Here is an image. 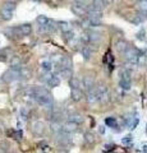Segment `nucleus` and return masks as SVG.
<instances>
[{"mask_svg": "<svg viewBox=\"0 0 147 153\" xmlns=\"http://www.w3.org/2000/svg\"><path fill=\"white\" fill-rule=\"evenodd\" d=\"M146 14H147V13H146Z\"/></svg>", "mask_w": 147, "mask_h": 153, "instance_id": "nucleus-41", "label": "nucleus"}, {"mask_svg": "<svg viewBox=\"0 0 147 153\" xmlns=\"http://www.w3.org/2000/svg\"><path fill=\"white\" fill-rule=\"evenodd\" d=\"M21 115H22V119L27 120V119L30 117V110H27L26 107H23V108L21 110Z\"/></svg>", "mask_w": 147, "mask_h": 153, "instance_id": "nucleus-34", "label": "nucleus"}, {"mask_svg": "<svg viewBox=\"0 0 147 153\" xmlns=\"http://www.w3.org/2000/svg\"><path fill=\"white\" fill-rule=\"evenodd\" d=\"M125 54V60H127V64L129 66H136L137 65V57H138V51L133 47H129L128 46V49L124 51Z\"/></svg>", "mask_w": 147, "mask_h": 153, "instance_id": "nucleus-4", "label": "nucleus"}, {"mask_svg": "<svg viewBox=\"0 0 147 153\" xmlns=\"http://www.w3.org/2000/svg\"><path fill=\"white\" fill-rule=\"evenodd\" d=\"M31 70L27 68H21L19 69V79H30L31 78Z\"/></svg>", "mask_w": 147, "mask_h": 153, "instance_id": "nucleus-20", "label": "nucleus"}, {"mask_svg": "<svg viewBox=\"0 0 147 153\" xmlns=\"http://www.w3.org/2000/svg\"><path fill=\"white\" fill-rule=\"evenodd\" d=\"M84 140H86V143H88V144H93L95 142H96V139H95V135L91 133H86L84 134Z\"/></svg>", "mask_w": 147, "mask_h": 153, "instance_id": "nucleus-31", "label": "nucleus"}, {"mask_svg": "<svg viewBox=\"0 0 147 153\" xmlns=\"http://www.w3.org/2000/svg\"><path fill=\"white\" fill-rule=\"evenodd\" d=\"M19 69L21 68L18 66V68H10L9 70H7L1 76V80L5 83H10L13 80L19 79Z\"/></svg>", "mask_w": 147, "mask_h": 153, "instance_id": "nucleus-3", "label": "nucleus"}, {"mask_svg": "<svg viewBox=\"0 0 147 153\" xmlns=\"http://www.w3.org/2000/svg\"><path fill=\"white\" fill-rule=\"evenodd\" d=\"M72 12L74 13V16H78V17H84L87 14V9L84 7H81V5H77V4H74L72 5Z\"/></svg>", "mask_w": 147, "mask_h": 153, "instance_id": "nucleus-10", "label": "nucleus"}, {"mask_svg": "<svg viewBox=\"0 0 147 153\" xmlns=\"http://www.w3.org/2000/svg\"><path fill=\"white\" fill-rule=\"evenodd\" d=\"M123 142H124V143H131L132 142V135H127L124 139H123Z\"/></svg>", "mask_w": 147, "mask_h": 153, "instance_id": "nucleus-37", "label": "nucleus"}, {"mask_svg": "<svg viewBox=\"0 0 147 153\" xmlns=\"http://www.w3.org/2000/svg\"><path fill=\"white\" fill-rule=\"evenodd\" d=\"M81 25H82V27H84V28H91V27H95V25H93V22L88 17H86V18H83V21L81 22Z\"/></svg>", "mask_w": 147, "mask_h": 153, "instance_id": "nucleus-28", "label": "nucleus"}, {"mask_svg": "<svg viewBox=\"0 0 147 153\" xmlns=\"http://www.w3.org/2000/svg\"><path fill=\"white\" fill-rule=\"evenodd\" d=\"M127 49H128L127 41H124V40H119V41L116 42V50L119 51V52H124Z\"/></svg>", "mask_w": 147, "mask_h": 153, "instance_id": "nucleus-24", "label": "nucleus"}, {"mask_svg": "<svg viewBox=\"0 0 147 153\" xmlns=\"http://www.w3.org/2000/svg\"><path fill=\"white\" fill-rule=\"evenodd\" d=\"M46 84H47V87H50V88H55V87H58V85L60 84V79H59V76H58V75H53V76H51V79H50Z\"/></svg>", "mask_w": 147, "mask_h": 153, "instance_id": "nucleus-19", "label": "nucleus"}, {"mask_svg": "<svg viewBox=\"0 0 147 153\" xmlns=\"http://www.w3.org/2000/svg\"><path fill=\"white\" fill-rule=\"evenodd\" d=\"M143 151L147 153V146H143Z\"/></svg>", "mask_w": 147, "mask_h": 153, "instance_id": "nucleus-39", "label": "nucleus"}, {"mask_svg": "<svg viewBox=\"0 0 147 153\" xmlns=\"http://www.w3.org/2000/svg\"><path fill=\"white\" fill-rule=\"evenodd\" d=\"M105 123H106V125H107L109 128L115 129V128L118 126V121H116L114 117H106V119H105Z\"/></svg>", "mask_w": 147, "mask_h": 153, "instance_id": "nucleus-27", "label": "nucleus"}, {"mask_svg": "<svg viewBox=\"0 0 147 153\" xmlns=\"http://www.w3.org/2000/svg\"><path fill=\"white\" fill-rule=\"evenodd\" d=\"M59 73H60V75L63 76L64 79H70V78H72V75H73V71H72V69H70V68H60Z\"/></svg>", "mask_w": 147, "mask_h": 153, "instance_id": "nucleus-16", "label": "nucleus"}, {"mask_svg": "<svg viewBox=\"0 0 147 153\" xmlns=\"http://www.w3.org/2000/svg\"><path fill=\"white\" fill-rule=\"evenodd\" d=\"M81 52H82L84 60H88L92 55V49L88 45H84V46H82V49H81Z\"/></svg>", "mask_w": 147, "mask_h": 153, "instance_id": "nucleus-17", "label": "nucleus"}, {"mask_svg": "<svg viewBox=\"0 0 147 153\" xmlns=\"http://www.w3.org/2000/svg\"><path fill=\"white\" fill-rule=\"evenodd\" d=\"M0 17H1L3 21H10L13 18V12H9V10H5V9H1L0 12Z\"/></svg>", "mask_w": 147, "mask_h": 153, "instance_id": "nucleus-23", "label": "nucleus"}, {"mask_svg": "<svg viewBox=\"0 0 147 153\" xmlns=\"http://www.w3.org/2000/svg\"><path fill=\"white\" fill-rule=\"evenodd\" d=\"M22 64V59L19 56H12V59H10V66L12 68H18V66H21Z\"/></svg>", "mask_w": 147, "mask_h": 153, "instance_id": "nucleus-25", "label": "nucleus"}, {"mask_svg": "<svg viewBox=\"0 0 147 153\" xmlns=\"http://www.w3.org/2000/svg\"><path fill=\"white\" fill-rule=\"evenodd\" d=\"M51 131L55 133V134H60V133H64V125L61 123H59L58 120L54 121V123H51Z\"/></svg>", "mask_w": 147, "mask_h": 153, "instance_id": "nucleus-13", "label": "nucleus"}, {"mask_svg": "<svg viewBox=\"0 0 147 153\" xmlns=\"http://www.w3.org/2000/svg\"><path fill=\"white\" fill-rule=\"evenodd\" d=\"M56 26L59 27V30L63 33H67L69 31H72V26H70L68 22H58V25Z\"/></svg>", "mask_w": 147, "mask_h": 153, "instance_id": "nucleus-18", "label": "nucleus"}, {"mask_svg": "<svg viewBox=\"0 0 147 153\" xmlns=\"http://www.w3.org/2000/svg\"><path fill=\"white\" fill-rule=\"evenodd\" d=\"M146 131H147V125H146Z\"/></svg>", "mask_w": 147, "mask_h": 153, "instance_id": "nucleus-40", "label": "nucleus"}, {"mask_svg": "<svg viewBox=\"0 0 147 153\" xmlns=\"http://www.w3.org/2000/svg\"><path fill=\"white\" fill-rule=\"evenodd\" d=\"M69 121H72V123H75V124H82L84 121V119L82 115H79V114H73V115H70L69 119H68Z\"/></svg>", "mask_w": 147, "mask_h": 153, "instance_id": "nucleus-21", "label": "nucleus"}, {"mask_svg": "<svg viewBox=\"0 0 147 153\" xmlns=\"http://www.w3.org/2000/svg\"><path fill=\"white\" fill-rule=\"evenodd\" d=\"M77 129H78V124H75V123H72V121H67L64 124V131L65 133H74V131H77Z\"/></svg>", "mask_w": 147, "mask_h": 153, "instance_id": "nucleus-14", "label": "nucleus"}, {"mask_svg": "<svg viewBox=\"0 0 147 153\" xmlns=\"http://www.w3.org/2000/svg\"><path fill=\"white\" fill-rule=\"evenodd\" d=\"M32 131H34V134H36V135H41V134L45 131V124L42 121H35L32 124Z\"/></svg>", "mask_w": 147, "mask_h": 153, "instance_id": "nucleus-8", "label": "nucleus"}, {"mask_svg": "<svg viewBox=\"0 0 147 153\" xmlns=\"http://www.w3.org/2000/svg\"><path fill=\"white\" fill-rule=\"evenodd\" d=\"M41 68L44 71H51V69H53V63H51L50 60L45 59L41 61Z\"/></svg>", "mask_w": 147, "mask_h": 153, "instance_id": "nucleus-22", "label": "nucleus"}, {"mask_svg": "<svg viewBox=\"0 0 147 153\" xmlns=\"http://www.w3.org/2000/svg\"><path fill=\"white\" fill-rule=\"evenodd\" d=\"M105 130H104V126H100V133H104Z\"/></svg>", "mask_w": 147, "mask_h": 153, "instance_id": "nucleus-38", "label": "nucleus"}, {"mask_svg": "<svg viewBox=\"0 0 147 153\" xmlns=\"http://www.w3.org/2000/svg\"><path fill=\"white\" fill-rule=\"evenodd\" d=\"M137 38H138V40H143V38H145V31L143 30L137 33Z\"/></svg>", "mask_w": 147, "mask_h": 153, "instance_id": "nucleus-36", "label": "nucleus"}, {"mask_svg": "<svg viewBox=\"0 0 147 153\" xmlns=\"http://www.w3.org/2000/svg\"><path fill=\"white\" fill-rule=\"evenodd\" d=\"M36 21H37V23H39L40 26H47L51 22V19H49L46 16H39Z\"/></svg>", "mask_w": 147, "mask_h": 153, "instance_id": "nucleus-26", "label": "nucleus"}, {"mask_svg": "<svg viewBox=\"0 0 147 153\" xmlns=\"http://www.w3.org/2000/svg\"><path fill=\"white\" fill-rule=\"evenodd\" d=\"M119 87L124 91H129L131 89V74L128 70H123L120 79H119Z\"/></svg>", "mask_w": 147, "mask_h": 153, "instance_id": "nucleus-5", "label": "nucleus"}, {"mask_svg": "<svg viewBox=\"0 0 147 153\" xmlns=\"http://www.w3.org/2000/svg\"><path fill=\"white\" fill-rule=\"evenodd\" d=\"M69 85H70V88H79V82H78V79L77 78H70L69 79Z\"/></svg>", "mask_w": 147, "mask_h": 153, "instance_id": "nucleus-33", "label": "nucleus"}, {"mask_svg": "<svg viewBox=\"0 0 147 153\" xmlns=\"http://www.w3.org/2000/svg\"><path fill=\"white\" fill-rule=\"evenodd\" d=\"M3 9H5V10H9V12H13L14 9H16V3L14 1H7L4 4Z\"/></svg>", "mask_w": 147, "mask_h": 153, "instance_id": "nucleus-32", "label": "nucleus"}, {"mask_svg": "<svg viewBox=\"0 0 147 153\" xmlns=\"http://www.w3.org/2000/svg\"><path fill=\"white\" fill-rule=\"evenodd\" d=\"M13 137H14V139H16V140H21L22 139V133L21 131H14Z\"/></svg>", "mask_w": 147, "mask_h": 153, "instance_id": "nucleus-35", "label": "nucleus"}, {"mask_svg": "<svg viewBox=\"0 0 147 153\" xmlns=\"http://www.w3.org/2000/svg\"><path fill=\"white\" fill-rule=\"evenodd\" d=\"M34 100L40 105V106L45 107V108H51L54 105V100L47 89L42 88V87H35L34 89Z\"/></svg>", "mask_w": 147, "mask_h": 153, "instance_id": "nucleus-1", "label": "nucleus"}, {"mask_svg": "<svg viewBox=\"0 0 147 153\" xmlns=\"http://www.w3.org/2000/svg\"><path fill=\"white\" fill-rule=\"evenodd\" d=\"M95 91H96L97 101H101L102 103L109 102V100H110V92H109V88L105 84H100Z\"/></svg>", "mask_w": 147, "mask_h": 153, "instance_id": "nucleus-2", "label": "nucleus"}, {"mask_svg": "<svg viewBox=\"0 0 147 153\" xmlns=\"http://www.w3.org/2000/svg\"><path fill=\"white\" fill-rule=\"evenodd\" d=\"M86 100H87V102L88 103H96L97 102V96H96V91H95L93 88L91 89H87V92H86Z\"/></svg>", "mask_w": 147, "mask_h": 153, "instance_id": "nucleus-12", "label": "nucleus"}, {"mask_svg": "<svg viewBox=\"0 0 147 153\" xmlns=\"http://www.w3.org/2000/svg\"><path fill=\"white\" fill-rule=\"evenodd\" d=\"M72 89V92H70V94H72V98L74 100V101H81L83 97V92H82V89L79 88H70Z\"/></svg>", "mask_w": 147, "mask_h": 153, "instance_id": "nucleus-15", "label": "nucleus"}, {"mask_svg": "<svg viewBox=\"0 0 147 153\" xmlns=\"http://www.w3.org/2000/svg\"><path fill=\"white\" fill-rule=\"evenodd\" d=\"M137 7H138L141 12L147 13V0H140V1L137 3Z\"/></svg>", "mask_w": 147, "mask_h": 153, "instance_id": "nucleus-30", "label": "nucleus"}, {"mask_svg": "<svg viewBox=\"0 0 147 153\" xmlns=\"http://www.w3.org/2000/svg\"><path fill=\"white\" fill-rule=\"evenodd\" d=\"M53 75H54V74L51 73V71H45V73L41 75L40 80H41V82H44V83H47V82H49V80L51 79V76H53Z\"/></svg>", "mask_w": 147, "mask_h": 153, "instance_id": "nucleus-29", "label": "nucleus"}, {"mask_svg": "<svg viewBox=\"0 0 147 153\" xmlns=\"http://www.w3.org/2000/svg\"><path fill=\"white\" fill-rule=\"evenodd\" d=\"M31 32H32V26L30 23H25V25H21L17 28H13V33L17 36H19V37L31 35Z\"/></svg>", "mask_w": 147, "mask_h": 153, "instance_id": "nucleus-6", "label": "nucleus"}, {"mask_svg": "<svg viewBox=\"0 0 147 153\" xmlns=\"http://www.w3.org/2000/svg\"><path fill=\"white\" fill-rule=\"evenodd\" d=\"M105 5H106L105 0H93L92 5L90 7V10H87V12H102V9L105 8Z\"/></svg>", "mask_w": 147, "mask_h": 153, "instance_id": "nucleus-7", "label": "nucleus"}, {"mask_svg": "<svg viewBox=\"0 0 147 153\" xmlns=\"http://www.w3.org/2000/svg\"><path fill=\"white\" fill-rule=\"evenodd\" d=\"M137 65L140 68H145L147 66V51L138 52V57H137Z\"/></svg>", "mask_w": 147, "mask_h": 153, "instance_id": "nucleus-9", "label": "nucleus"}, {"mask_svg": "<svg viewBox=\"0 0 147 153\" xmlns=\"http://www.w3.org/2000/svg\"><path fill=\"white\" fill-rule=\"evenodd\" d=\"M82 83H83V87L86 88V91L91 89V88H93V85H95V78L92 75H84Z\"/></svg>", "mask_w": 147, "mask_h": 153, "instance_id": "nucleus-11", "label": "nucleus"}]
</instances>
